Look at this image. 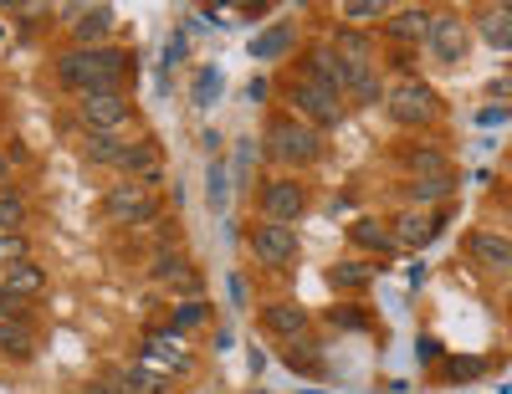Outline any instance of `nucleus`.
Returning a JSON list of instances; mask_svg holds the SVG:
<instances>
[{
  "label": "nucleus",
  "instance_id": "nucleus-20",
  "mask_svg": "<svg viewBox=\"0 0 512 394\" xmlns=\"http://www.w3.org/2000/svg\"><path fill=\"white\" fill-rule=\"evenodd\" d=\"M477 31L492 41L497 52H507L512 47V0H507V6H482L477 11Z\"/></svg>",
  "mask_w": 512,
  "mask_h": 394
},
{
  "label": "nucleus",
  "instance_id": "nucleus-28",
  "mask_svg": "<svg viewBox=\"0 0 512 394\" xmlns=\"http://www.w3.org/2000/svg\"><path fill=\"white\" fill-rule=\"evenodd\" d=\"M292 47V26H272V31H262L251 41V57H262V62H277L282 52Z\"/></svg>",
  "mask_w": 512,
  "mask_h": 394
},
{
  "label": "nucleus",
  "instance_id": "nucleus-39",
  "mask_svg": "<svg viewBox=\"0 0 512 394\" xmlns=\"http://www.w3.org/2000/svg\"><path fill=\"white\" fill-rule=\"evenodd\" d=\"M246 169H251V144H241L236 154V185H246Z\"/></svg>",
  "mask_w": 512,
  "mask_h": 394
},
{
  "label": "nucleus",
  "instance_id": "nucleus-22",
  "mask_svg": "<svg viewBox=\"0 0 512 394\" xmlns=\"http://www.w3.org/2000/svg\"><path fill=\"white\" fill-rule=\"evenodd\" d=\"M405 164H410L415 180H446V174H451V159H446L436 144H420V149H410V154H405Z\"/></svg>",
  "mask_w": 512,
  "mask_h": 394
},
{
  "label": "nucleus",
  "instance_id": "nucleus-41",
  "mask_svg": "<svg viewBox=\"0 0 512 394\" xmlns=\"http://www.w3.org/2000/svg\"><path fill=\"white\" fill-rule=\"evenodd\" d=\"M415 354H420L425 364H431V359H441V348H436V338H420V348H415Z\"/></svg>",
  "mask_w": 512,
  "mask_h": 394
},
{
  "label": "nucleus",
  "instance_id": "nucleus-24",
  "mask_svg": "<svg viewBox=\"0 0 512 394\" xmlns=\"http://www.w3.org/2000/svg\"><path fill=\"white\" fill-rule=\"evenodd\" d=\"M374 282V261H338V267H328V287L338 292H359Z\"/></svg>",
  "mask_w": 512,
  "mask_h": 394
},
{
  "label": "nucleus",
  "instance_id": "nucleus-36",
  "mask_svg": "<svg viewBox=\"0 0 512 394\" xmlns=\"http://www.w3.org/2000/svg\"><path fill=\"white\" fill-rule=\"evenodd\" d=\"M26 308H31V302H21V297H11L6 287H0V323H16V318H26Z\"/></svg>",
  "mask_w": 512,
  "mask_h": 394
},
{
  "label": "nucleus",
  "instance_id": "nucleus-37",
  "mask_svg": "<svg viewBox=\"0 0 512 394\" xmlns=\"http://www.w3.org/2000/svg\"><path fill=\"white\" fill-rule=\"evenodd\" d=\"M487 369V359H451L446 364V374H456V379H472V374H482Z\"/></svg>",
  "mask_w": 512,
  "mask_h": 394
},
{
  "label": "nucleus",
  "instance_id": "nucleus-13",
  "mask_svg": "<svg viewBox=\"0 0 512 394\" xmlns=\"http://www.w3.org/2000/svg\"><path fill=\"white\" fill-rule=\"evenodd\" d=\"M118 169L128 174V180H139V185L159 190V180H164L159 144H154V139H128V144H123V159H118Z\"/></svg>",
  "mask_w": 512,
  "mask_h": 394
},
{
  "label": "nucleus",
  "instance_id": "nucleus-43",
  "mask_svg": "<svg viewBox=\"0 0 512 394\" xmlns=\"http://www.w3.org/2000/svg\"><path fill=\"white\" fill-rule=\"evenodd\" d=\"M0 180H11V154L0 149Z\"/></svg>",
  "mask_w": 512,
  "mask_h": 394
},
{
  "label": "nucleus",
  "instance_id": "nucleus-15",
  "mask_svg": "<svg viewBox=\"0 0 512 394\" xmlns=\"http://www.w3.org/2000/svg\"><path fill=\"white\" fill-rule=\"evenodd\" d=\"M328 47L349 62V72H359V67H379V62H374V57H379L374 36H369V31H359V26H344V21H338V31H333Z\"/></svg>",
  "mask_w": 512,
  "mask_h": 394
},
{
  "label": "nucleus",
  "instance_id": "nucleus-12",
  "mask_svg": "<svg viewBox=\"0 0 512 394\" xmlns=\"http://www.w3.org/2000/svg\"><path fill=\"white\" fill-rule=\"evenodd\" d=\"M431 21H436V11L431 6H400V11H390V21H384V36L395 41V47H425V36H431Z\"/></svg>",
  "mask_w": 512,
  "mask_h": 394
},
{
  "label": "nucleus",
  "instance_id": "nucleus-26",
  "mask_svg": "<svg viewBox=\"0 0 512 394\" xmlns=\"http://www.w3.org/2000/svg\"><path fill=\"white\" fill-rule=\"evenodd\" d=\"M338 16H344V26H374V21H390V6H384V0H344V6H338Z\"/></svg>",
  "mask_w": 512,
  "mask_h": 394
},
{
  "label": "nucleus",
  "instance_id": "nucleus-31",
  "mask_svg": "<svg viewBox=\"0 0 512 394\" xmlns=\"http://www.w3.org/2000/svg\"><path fill=\"white\" fill-rule=\"evenodd\" d=\"M205 195H210V205H226V195H231V174H226V164L221 159H210V169H205Z\"/></svg>",
  "mask_w": 512,
  "mask_h": 394
},
{
  "label": "nucleus",
  "instance_id": "nucleus-6",
  "mask_svg": "<svg viewBox=\"0 0 512 394\" xmlns=\"http://www.w3.org/2000/svg\"><path fill=\"white\" fill-rule=\"evenodd\" d=\"M256 210H262V221H272V226L303 221V210H308L303 180H292V174H277V180H267L262 190H256Z\"/></svg>",
  "mask_w": 512,
  "mask_h": 394
},
{
  "label": "nucleus",
  "instance_id": "nucleus-38",
  "mask_svg": "<svg viewBox=\"0 0 512 394\" xmlns=\"http://www.w3.org/2000/svg\"><path fill=\"white\" fill-rule=\"evenodd\" d=\"M246 98H251V103H267V77H251V82H246Z\"/></svg>",
  "mask_w": 512,
  "mask_h": 394
},
{
  "label": "nucleus",
  "instance_id": "nucleus-16",
  "mask_svg": "<svg viewBox=\"0 0 512 394\" xmlns=\"http://www.w3.org/2000/svg\"><path fill=\"white\" fill-rule=\"evenodd\" d=\"M349 241H354L359 251H374V256H395V251H400L390 221H374V215H359V221L349 226Z\"/></svg>",
  "mask_w": 512,
  "mask_h": 394
},
{
  "label": "nucleus",
  "instance_id": "nucleus-11",
  "mask_svg": "<svg viewBox=\"0 0 512 394\" xmlns=\"http://www.w3.org/2000/svg\"><path fill=\"white\" fill-rule=\"evenodd\" d=\"M466 261H477V272H487V277H507L512 272V236L472 231L466 236Z\"/></svg>",
  "mask_w": 512,
  "mask_h": 394
},
{
  "label": "nucleus",
  "instance_id": "nucleus-30",
  "mask_svg": "<svg viewBox=\"0 0 512 394\" xmlns=\"http://www.w3.org/2000/svg\"><path fill=\"white\" fill-rule=\"evenodd\" d=\"M205 318H210V302H205V297H190V302H175V313H169V328L190 333V328H200Z\"/></svg>",
  "mask_w": 512,
  "mask_h": 394
},
{
  "label": "nucleus",
  "instance_id": "nucleus-3",
  "mask_svg": "<svg viewBox=\"0 0 512 394\" xmlns=\"http://www.w3.org/2000/svg\"><path fill=\"white\" fill-rule=\"evenodd\" d=\"M103 215H108L113 226H154L159 215H164V200H159V190H149L139 180H118L103 195Z\"/></svg>",
  "mask_w": 512,
  "mask_h": 394
},
{
  "label": "nucleus",
  "instance_id": "nucleus-7",
  "mask_svg": "<svg viewBox=\"0 0 512 394\" xmlns=\"http://www.w3.org/2000/svg\"><path fill=\"white\" fill-rule=\"evenodd\" d=\"M77 113H82V123H88V134H123L134 108H128L123 87H103V93H82Z\"/></svg>",
  "mask_w": 512,
  "mask_h": 394
},
{
  "label": "nucleus",
  "instance_id": "nucleus-23",
  "mask_svg": "<svg viewBox=\"0 0 512 394\" xmlns=\"http://www.w3.org/2000/svg\"><path fill=\"white\" fill-rule=\"evenodd\" d=\"M349 98H354L359 108H374V103L390 98V87H384L379 67H359V72H354V82H349Z\"/></svg>",
  "mask_w": 512,
  "mask_h": 394
},
{
  "label": "nucleus",
  "instance_id": "nucleus-35",
  "mask_svg": "<svg viewBox=\"0 0 512 394\" xmlns=\"http://www.w3.org/2000/svg\"><path fill=\"white\" fill-rule=\"evenodd\" d=\"M169 292H180L185 302H190V297H200V272L190 267V261H185V267H180L175 277H169Z\"/></svg>",
  "mask_w": 512,
  "mask_h": 394
},
{
  "label": "nucleus",
  "instance_id": "nucleus-27",
  "mask_svg": "<svg viewBox=\"0 0 512 394\" xmlns=\"http://www.w3.org/2000/svg\"><path fill=\"white\" fill-rule=\"evenodd\" d=\"M123 134H88V139H82V154H88L93 164H113L118 169V159H123Z\"/></svg>",
  "mask_w": 512,
  "mask_h": 394
},
{
  "label": "nucleus",
  "instance_id": "nucleus-21",
  "mask_svg": "<svg viewBox=\"0 0 512 394\" xmlns=\"http://www.w3.org/2000/svg\"><path fill=\"white\" fill-rule=\"evenodd\" d=\"M436 226H441V221H431V215H420V210H405V215H395V221H390L400 251H405V246H425V241L436 236Z\"/></svg>",
  "mask_w": 512,
  "mask_h": 394
},
{
  "label": "nucleus",
  "instance_id": "nucleus-14",
  "mask_svg": "<svg viewBox=\"0 0 512 394\" xmlns=\"http://www.w3.org/2000/svg\"><path fill=\"white\" fill-rule=\"evenodd\" d=\"M308 308L303 302H292V297H277V302H267L262 308V328L272 333V338H282V343H292V338H308Z\"/></svg>",
  "mask_w": 512,
  "mask_h": 394
},
{
  "label": "nucleus",
  "instance_id": "nucleus-1",
  "mask_svg": "<svg viewBox=\"0 0 512 394\" xmlns=\"http://www.w3.org/2000/svg\"><path fill=\"white\" fill-rule=\"evenodd\" d=\"M134 72V52L123 47H72L57 57V82L67 93H103V87H123Z\"/></svg>",
  "mask_w": 512,
  "mask_h": 394
},
{
  "label": "nucleus",
  "instance_id": "nucleus-19",
  "mask_svg": "<svg viewBox=\"0 0 512 394\" xmlns=\"http://www.w3.org/2000/svg\"><path fill=\"white\" fill-rule=\"evenodd\" d=\"M31 354H36V328H31V318L0 323V359H11V364H26Z\"/></svg>",
  "mask_w": 512,
  "mask_h": 394
},
{
  "label": "nucleus",
  "instance_id": "nucleus-42",
  "mask_svg": "<svg viewBox=\"0 0 512 394\" xmlns=\"http://www.w3.org/2000/svg\"><path fill=\"white\" fill-rule=\"evenodd\" d=\"M77 394H113V389H108V379H88V384H82Z\"/></svg>",
  "mask_w": 512,
  "mask_h": 394
},
{
  "label": "nucleus",
  "instance_id": "nucleus-9",
  "mask_svg": "<svg viewBox=\"0 0 512 394\" xmlns=\"http://www.w3.org/2000/svg\"><path fill=\"white\" fill-rule=\"evenodd\" d=\"M303 77L308 82H318L323 93H333V98H349V82H354V72H349V62L338 57L328 41H313V47L303 52Z\"/></svg>",
  "mask_w": 512,
  "mask_h": 394
},
{
  "label": "nucleus",
  "instance_id": "nucleus-40",
  "mask_svg": "<svg viewBox=\"0 0 512 394\" xmlns=\"http://www.w3.org/2000/svg\"><path fill=\"white\" fill-rule=\"evenodd\" d=\"M185 57V36H169V47H164V62H180Z\"/></svg>",
  "mask_w": 512,
  "mask_h": 394
},
{
  "label": "nucleus",
  "instance_id": "nucleus-4",
  "mask_svg": "<svg viewBox=\"0 0 512 394\" xmlns=\"http://www.w3.org/2000/svg\"><path fill=\"white\" fill-rule=\"evenodd\" d=\"M384 108H390V118H395L400 128H431V123L441 118V98H436V87H431V82H420V77L400 82L395 93L384 98Z\"/></svg>",
  "mask_w": 512,
  "mask_h": 394
},
{
  "label": "nucleus",
  "instance_id": "nucleus-33",
  "mask_svg": "<svg viewBox=\"0 0 512 394\" xmlns=\"http://www.w3.org/2000/svg\"><path fill=\"white\" fill-rule=\"evenodd\" d=\"M456 190V180L446 174V180H410V200H420V205H431V200H446Z\"/></svg>",
  "mask_w": 512,
  "mask_h": 394
},
{
  "label": "nucleus",
  "instance_id": "nucleus-2",
  "mask_svg": "<svg viewBox=\"0 0 512 394\" xmlns=\"http://www.w3.org/2000/svg\"><path fill=\"white\" fill-rule=\"evenodd\" d=\"M267 154H272L282 169H313V164L323 159V134H318L313 123L282 113V118H272V128H267Z\"/></svg>",
  "mask_w": 512,
  "mask_h": 394
},
{
  "label": "nucleus",
  "instance_id": "nucleus-5",
  "mask_svg": "<svg viewBox=\"0 0 512 394\" xmlns=\"http://www.w3.org/2000/svg\"><path fill=\"white\" fill-rule=\"evenodd\" d=\"M287 108H292V118H303V123H313L318 134L323 128H338L344 123V98H333V93H323L318 82H308V77H297L292 87H287Z\"/></svg>",
  "mask_w": 512,
  "mask_h": 394
},
{
  "label": "nucleus",
  "instance_id": "nucleus-17",
  "mask_svg": "<svg viewBox=\"0 0 512 394\" xmlns=\"http://www.w3.org/2000/svg\"><path fill=\"white\" fill-rule=\"evenodd\" d=\"M0 287H6L11 297H21V302H31V297H41L47 292V272H41V261H16V267H6L0 272Z\"/></svg>",
  "mask_w": 512,
  "mask_h": 394
},
{
  "label": "nucleus",
  "instance_id": "nucleus-34",
  "mask_svg": "<svg viewBox=\"0 0 512 394\" xmlns=\"http://www.w3.org/2000/svg\"><path fill=\"white\" fill-rule=\"evenodd\" d=\"M26 256H31L26 236H0V272H6V267H16V261H26Z\"/></svg>",
  "mask_w": 512,
  "mask_h": 394
},
{
  "label": "nucleus",
  "instance_id": "nucleus-29",
  "mask_svg": "<svg viewBox=\"0 0 512 394\" xmlns=\"http://www.w3.org/2000/svg\"><path fill=\"white\" fill-rule=\"evenodd\" d=\"M26 226V200L16 190H0V236H21Z\"/></svg>",
  "mask_w": 512,
  "mask_h": 394
},
{
  "label": "nucleus",
  "instance_id": "nucleus-8",
  "mask_svg": "<svg viewBox=\"0 0 512 394\" xmlns=\"http://www.w3.org/2000/svg\"><path fill=\"white\" fill-rule=\"evenodd\" d=\"M246 246H251V256L262 261V267H272V272H287L292 261H297V231H292V226L256 221V226L246 231Z\"/></svg>",
  "mask_w": 512,
  "mask_h": 394
},
{
  "label": "nucleus",
  "instance_id": "nucleus-10",
  "mask_svg": "<svg viewBox=\"0 0 512 394\" xmlns=\"http://www.w3.org/2000/svg\"><path fill=\"white\" fill-rule=\"evenodd\" d=\"M466 47H472V26H466L456 11H436L431 21V36H425V57H436V62H461Z\"/></svg>",
  "mask_w": 512,
  "mask_h": 394
},
{
  "label": "nucleus",
  "instance_id": "nucleus-25",
  "mask_svg": "<svg viewBox=\"0 0 512 394\" xmlns=\"http://www.w3.org/2000/svg\"><path fill=\"white\" fill-rule=\"evenodd\" d=\"M282 359H287V369H297V374H323V348H318L313 338H292V343L282 348Z\"/></svg>",
  "mask_w": 512,
  "mask_h": 394
},
{
  "label": "nucleus",
  "instance_id": "nucleus-32",
  "mask_svg": "<svg viewBox=\"0 0 512 394\" xmlns=\"http://www.w3.org/2000/svg\"><path fill=\"white\" fill-rule=\"evenodd\" d=\"M190 98H195L200 108L216 103V98H221V72H216V67H200V72H195V87H190Z\"/></svg>",
  "mask_w": 512,
  "mask_h": 394
},
{
  "label": "nucleus",
  "instance_id": "nucleus-18",
  "mask_svg": "<svg viewBox=\"0 0 512 394\" xmlns=\"http://www.w3.org/2000/svg\"><path fill=\"white\" fill-rule=\"evenodd\" d=\"M113 6H88L77 16V26H72V36H77V47H108V36H113Z\"/></svg>",
  "mask_w": 512,
  "mask_h": 394
},
{
  "label": "nucleus",
  "instance_id": "nucleus-44",
  "mask_svg": "<svg viewBox=\"0 0 512 394\" xmlns=\"http://www.w3.org/2000/svg\"><path fill=\"white\" fill-rule=\"evenodd\" d=\"M507 313H512V292H507Z\"/></svg>",
  "mask_w": 512,
  "mask_h": 394
}]
</instances>
